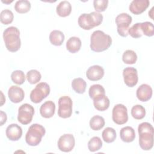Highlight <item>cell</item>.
<instances>
[{"label":"cell","instance_id":"6da1fadb","mask_svg":"<svg viewBox=\"0 0 154 154\" xmlns=\"http://www.w3.org/2000/svg\"><path fill=\"white\" fill-rule=\"evenodd\" d=\"M139 144L144 150H149L153 146L154 129L149 122H143L138 125Z\"/></svg>","mask_w":154,"mask_h":154},{"label":"cell","instance_id":"7a4b0ae2","mask_svg":"<svg viewBox=\"0 0 154 154\" xmlns=\"http://www.w3.org/2000/svg\"><path fill=\"white\" fill-rule=\"evenodd\" d=\"M112 44V38L109 35L100 30L94 31L90 37V48L96 52H103L108 49Z\"/></svg>","mask_w":154,"mask_h":154},{"label":"cell","instance_id":"3957f363","mask_svg":"<svg viewBox=\"0 0 154 154\" xmlns=\"http://www.w3.org/2000/svg\"><path fill=\"white\" fill-rule=\"evenodd\" d=\"M3 38L8 51L11 52L17 51L21 45L20 31L17 27L10 26L3 32Z\"/></svg>","mask_w":154,"mask_h":154},{"label":"cell","instance_id":"277c9868","mask_svg":"<svg viewBox=\"0 0 154 154\" xmlns=\"http://www.w3.org/2000/svg\"><path fill=\"white\" fill-rule=\"evenodd\" d=\"M103 20V16L97 11H92L90 13H83L81 14L78 20V25L85 30H90L93 28L99 26Z\"/></svg>","mask_w":154,"mask_h":154},{"label":"cell","instance_id":"5b68a950","mask_svg":"<svg viewBox=\"0 0 154 154\" xmlns=\"http://www.w3.org/2000/svg\"><path fill=\"white\" fill-rule=\"evenodd\" d=\"M45 133V128L42 125L37 123L32 124L29 126L26 134V143L29 146H36L40 144Z\"/></svg>","mask_w":154,"mask_h":154},{"label":"cell","instance_id":"8992f818","mask_svg":"<svg viewBox=\"0 0 154 154\" xmlns=\"http://www.w3.org/2000/svg\"><path fill=\"white\" fill-rule=\"evenodd\" d=\"M50 93V87L46 82H40L34 88L30 93L29 97L31 100L38 103L41 102Z\"/></svg>","mask_w":154,"mask_h":154},{"label":"cell","instance_id":"52a82bcc","mask_svg":"<svg viewBox=\"0 0 154 154\" xmlns=\"http://www.w3.org/2000/svg\"><path fill=\"white\" fill-rule=\"evenodd\" d=\"M132 20L131 16L125 13H121L116 17L115 21L117 26V32L120 36L123 37L128 36L129 26Z\"/></svg>","mask_w":154,"mask_h":154},{"label":"cell","instance_id":"ba28073f","mask_svg":"<svg viewBox=\"0 0 154 154\" xmlns=\"http://www.w3.org/2000/svg\"><path fill=\"white\" fill-rule=\"evenodd\" d=\"M72 100L70 97L64 96L58 99V115L59 117L66 119L72 116Z\"/></svg>","mask_w":154,"mask_h":154},{"label":"cell","instance_id":"9c48e42d","mask_svg":"<svg viewBox=\"0 0 154 154\" xmlns=\"http://www.w3.org/2000/svg\"><path fill=\"white\" fill-rule=\"evenodd\" d=\"M34 114V107L28 103H23L19 108L17 120L22 125H28L31 122Z\"/></svg>","mask_w":154,"mask_h":154},{"label":"cell","instance_id":"30bf717a","mask_svg":"<svg viewBox=\"0 0 154 154\" xmlns=\"http://www.w3.org/2000/svg\"><path fill=\"white\" fill-rule=\"evenodd\" d=\"M112 119L113 122L117 125L126 123L128 120L127 108L121 103L116 105L112 109Z\"/></svg>","mask_w":154,"mask_h":154},{"label":"cell","instance_id":"8fae6325","mask_svg":"<svg viewBox=\"0 0 154 154\" xmlns=\"http://www.w3.org/2000/svg\"><path fill=\"white\" fill-rule=\"evenodd\" d=\"M75 144L74 136L71 134H65L61 135L57 143L60 150L64 152H69L73 150Z\"/></svg>","mask_w":154,"mask_h":154},{"label":"cell","instance_id":"7c38bea8","mask_svg":"<svg viewBox=\"0 0 154 154\" xmlns=\"http://www.w3.org/2000/svg\"><path fill=\"white\" fill-rule=\"evenodd\" d=\"M123 76L125 84L129 87H133L138 83V72L137 70L134 67H128L124 69Z\"/></svg>","mask_w":154,"mask_h":154},{"label":"cell","instance_id":"4fadbf2b","mask_svg":"<svg viewBox=\"0 0 154 154\" xmlns=\"http://www.w3.org/2000/svg\"><path fill=\"white\" fill-rule=\"evenodd\" d=\"M150 2L149 0H133L129 8L131 13L138 15L143 13L149 7Z\"/></svg>","mask_w":154,"mask_h":154},{"label":"cell","instance_id":"5bb4252c","mask_svg":"<svg viewBox=\"0 0 154 154\" xmlns=\"http://www.w3.org/2000/svg\"><path fill=\"white\" fill-rule=\"evenodd\" d=\"M8 96L11 102L17 103L23 100L25 93L22 88L16 85H12L8 89Z\"/></svg>","mask_w":154,"mask_h":154},{"label":"cell","instance_id":"9a60e30c","mask_svg":"<svg viewBox=\"0 0 154 154\" xmlns=\"http://www.w3.org/2000/svg\"><path fill=\"white\" fill-rule=\"evenodd\" d=\"M5 134L7 137L11 141L19 140L22 135V129L17 124H11L6 129Z\"/></svg>","mask_w":154,"mask_h":154},{"label":"cell","instance_id":"2e32d148","mask_svg":"<svg viewBox=\"0 0 154 154\" xmlns=\"http://www.w3.org/2000/svg\"><path fill=\"white\" fill-rule=\"evenodd\" d=\"M104 75V69L99 65H94L90 67L86 72L87 78L92 81L101 79Z\"/></svg>","mask_w":154,"mask_h":154},{"label":"cell","instance_id":"e0dca14e","mask_svg":"<svg viewBox=\"0 0 154 154\" xmlns=\"http://www.w3.org/2000/svg\"><path fill=\"white\" fill-rule=\"evenodd\" d=\"M152 87L146 84H141L137 90L136 95L138 100L141 102H146L150 99L152 96Z\"/></svg>","mask_w":154,"mask_h":154},{"label":"cell","instance_id":"ac0fdd59","mask_svg":"<svg viewBox=\"0 0 154 154\" xmlns=\"http://www.w3.org/2000/svg\"><path fill=\"white\" fill-rule=\"evenodd\" d=\"M55 105L53 101L48 100L43 103L40 108V113L44 118H51L55 113Z\"/></svg>","mask_w":154,"mask_h":154},{"label":"cell","instance_id":"d6986e66","mask_svg":"<svg viewBox=\"0 0 154 154\" xmlns=\"http://www.w3.org/2000/svg\"><path fill=\"white\" fill-rule=\"evenodd\" d=\"M121 140L125 143L132 142L135 138L134 129L131 126H125L121 129L120 131Z\"/></svg>","mask_w":154,"mask_h":154},{"label":"cell","instance_id":"ffe728a7","mask_svg":"<svg viewBox=\"0 0 154 154\" xmlns=\"http://www.w3.org/2000/svg\"><path fill=\"white\" fill-rule=\"evenodd\" d=\"M109 100L107 96L101 95L93 99V105L94 108L100 111H103L107 109L109 106Z\"/></svg>","mask_w":154,"mask_h":154},{"label":"cell","instance_id":"44dd1931","mask_svg":"<svg viewBox=\"0 0 154 154\" xmlns=\"http://www.w3.org/2000/svg\"><path fill=\"white\" fill-rule=\"evenodd\" d=\"M72 11V5L67 1H61L57 6L56 12L61 17L68 16Z\"/></svg>","mask_w":154,"mask_h":154},{"label":"cell","instance_id":"7402d4cb","mask_svg":"<svg viewBox=\"0 0 154 154\" xmlns=\"http://www.w3.org/2000/svg\"><path fill=\"white\" fill-rule=\"evenodd\" d=\"M81 46V41L77 37H70L66 42V48L70 53H75L79 51Z\"/></svg>","mask_w":154,"mask_h":154},{"label":"cell","instance_id":"603a6c76","mask_svg":"<svg viewBox=\"0 0 154 154\" xmlns=\"http://www.w3.org/2000/svg\"><path fill=\"white\" fill-rule=\"evenodd\" d=\"M49 41L55 46H61L64 40V35L61 31L53 30L49 34Z\"/></svg>","mask_w":154,"mask_h":154},{"label":"cell","instance_id":"cb8c5ba5","mask_svg":"<svg viewBox=\"0 0 154 154\" xmlns=\"http://www.w3.org/2000/svg\"><path fill=\"white\" fill-rule=\"evenodd\" d=\"M87 87V83L82 78H75L72 82V87L73 90L79 94H82L85 92Z\"/></svg>","mask_w":154,"mask_h":154},{"label":"cell","instance_id":"d4e9b609","mask_svg":"<svg viewBox=\"0 0 154 154\" xmlns=\"http://www.w3.org/2000/svg\"><path fill=\"white\" fill-rule=\"evenodd\" d=\"M105 120L102 116L96 115L90 120V126L92 130L99 131L105 126Z\"/></svg>","mask_w":154,"mask_h":154},{"label":"cell","instance_id":"484cf974","mask_svg":"<svg viewBox=\"0 0 154 154\" xmlns=\"http://www.w3.org/2000/svg\"><path fill=\"white\" fill-rule=\"evenodd\" d=\"M102 137L105 142L111 143L115 141L117 134L114 129L111 127H107L103 131Z\"/></svg>","mask_w":154,"mask_h":154},{"label":"cell","instance_id":"4316f807","mask_svg":"<svg viewBox=\"0 0 154 154\" xmlns=\"http://www.w3.org/2000/svg\"><path fill=\"white\" fill-rule=\"evenodd\" d=\"M88 94L90 97L93 100L97 97L105 94V91L103 86H102L101 85L94 84L90 87L88 90Z\"/></svg>","mask_w":154,"mask_h":154},{"label":"cell","instance_id":"83f0119b","mask_svg":"<svg viewBox=\"0 0 154 154\" xmlns=\"http://www.w3.org/2000/svg\"><path fill=\"white\" fill-rule=\"evenodd\" d=\"M31 3L27 0H19L16 2L15 10L19 13H25L30 10Z\"/></svg>","mask_w":154,"mask_h":154},{"label":"cell","instance_id":"f1b7e54d","mask_svg":"<svg viewBox=\"0 0 154 154\" xmlns=\"http://www.w3.org/2000/svg\"><path fill=\"white\" fill-rule=\"evenodd\" d=\"M122 60L125 64H133L137 60V55L132 50H126L124 52L122 55Z\"/></svg>","mask_w":154,"mask_h":154},{"label":"cell","instance_id":"f546056e","mask_svg":"<svg viewBox=\"0 0 154 154\" xmlns=\"http://www.w3.org/2000/svg\"><path fill=\"white\" fill-rule=\"evenodd\" d=\"M131 113L135 119L141 120L146 116V109L141 105H135L132 106Z\"/></svg>","mask_w":154,"mask_h":154},{"label":"cell","instance_id":"4dcf8cb0","mask_svg":"<svg viewBox=\"0 0 154 154\" xmlns=\"http://www.w3.org/2000/svg\"><path fill=\"white\" fill-rule=\"evenodd\" d=\"M102 146V141L99 137H93L88 143V148L91 152H96Z\"/></svg>","mask_w":154,"mask_h":154},{"label":"cell","instance_id":"1f68e13d","mask_svg":"<svg viewBox=\"0 0 154 154\" xmlns=\"http://www.w3.org/2000/svg\"><path fill=\"white\" fill-rule=\"evenodd\" d=\"M14 19V15L13 12L8 10H3L0 14V20L1 22L4 25H8L11 23Z\"/></svg>","mask_w":154,"mask_h":154},{"label":"cell","instance_id":"d6a6232c","mask_svg":"<svg viewBox=\"0 0 154 154\" xmlns=\"http://www.w3.org/2000/svg\"><path fill=\"white\" fill-rule=\"evenodd\" d=\"M42 75L40 73L35 69L30 70L26 73V79L31 84L37 83L40 81Z\"/></svg>","mask_w":154,"mask_h":154},{"label":"cell","instance_id":"836d02e7","mask_svg":"<svg viewBox=\"0 0 154 154\" xmlns=\"http://www.w3.org/2000/svg\"><path fill=\"white\" fill-rule=\"evenodd\" d=\"M11 79L14 83L17 85H21L25 81L24 72L19 70H14L12 72L11 75Z\"/></svg>","mask_w":154,"mask_h":154},{"label":"cell","instance_id":"e575fe53","mask_svg":"<svg viewBox=\"0 0 154 154\" xmlns=\"http://www.w3.org/2000/svg\"><path fill=\"white\" fill-rule=\"evenodd\" d=\"M128 34H129L132 37L135 38L141 37L143 35L141 23H136L133 25L130 28H129Z\"/></svg>","mask_w":154,"mask_h":154},{"label":"cell","instance_id":"d590c367","mask_svg":"<svg viewBox=\"0 0 154 154\" xmlns=\"http://www.w3.org/2000/svg\"><path fill=\"white\" fill-rule=\"evenodd\" d=\"M141 27L143 34L148 37H152L154 35V27L152 22H144L141 23Z\"/></svg>","mask_w":154,"mask_h":154},{"label":"cell","instance_id":"8d00e7d4","mask_svg":"<svg viewBox=\"0 0 154 154\" xmlns=\"http://www.w3.org/2000/svg\"><path fill=\"white\" fill-rule=\"evenodd\" d=\"M108 0H94L93 6L97 12L104 11L108 7Z\"/></svg>","mask_w":154,"mask_h":154},{"label":"cell","instance_id":"74e56055","mask_svg":"<svg viewBox=\"0 0 154 154\" xmlns=\"http://www.w3.org/2000/svg\"><path fill=\"white\" fill-rule=\"evenodd\" d=\"M1 113V126H2L7 121V114L2 111H0Z\"/></svg>","mask_w":154,"mask_h":154}]
</instances>
